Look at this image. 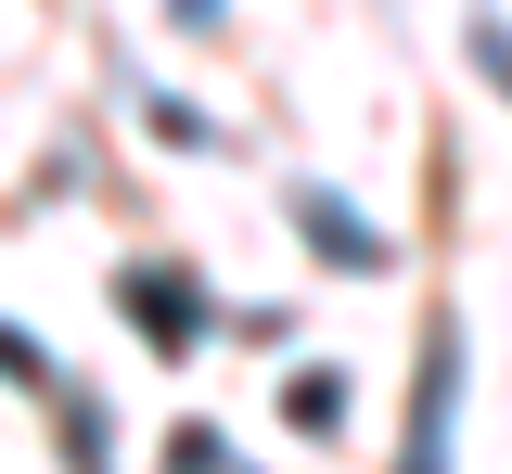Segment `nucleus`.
Here are the masks:
<instances>
[{"label":"nucleus","instance_id":"5","mask_svg":"<svg viewBox=\"0 0 512 474\" xmlns=\"http://www.w3.org/2000/svg\"><path fill=\"white\" fill-rule=\"evenodd\" d=\"M167 13H180V26H218V0H167Z\"/></svg>","mask_w":512,"mask_h":474},{"label":"nucleus","instance_id":"4","mask_svg":"<svg viewBox=\"0 0 512 474\" xmlns=\"http://www.w3.org/2000/svg\"><path fill=\"white\" fill-rule=\"evenodd\" d=\"M474 52H487V77L512 90V39H500V26H474Z\"/></svg>","mask_w":512,"mask_h":474},{"label":"nucleus","instance_id":"2","mask_svg":"<svg viewBox=\"0 0 512 474\" xmlns=\"http://www.w3.org/2000/svg\"><path fill=\"white\" fill-rule=\"evenodd\" d=\"M295 231H308L320 270H384V231H372L346 193H295Z\"/></svg>","mask_w":512,"mask_h":474},{"label":"nucleus","instance_id":"3","mask_svg":"<svg viewBox=\"0 0 512 474\" xmlns=\"http://www.w3.org/2000/svg\"><path fill=\"white\" fill-rule=\"evenodd\" d=\"M116 295H128V321H141L154 346H205V334H192V282L180 270H128Z\"/></svg>","mask_w":512,"mask_h":474},{"label":"nucleus","instance_id":"1","mask_svg":"<svg viewBox=\"0 0 512 474\" xmlns=\"http://www.w3.org/2000/svg\"><path fill=\"white\" fill-rule=\"evenodd\" d=\"M448 423H461V321H436V346H423V385H410V449H397V474H448Z\"/></svg>","mask_w":512,"mask_h":474}]
</instances>
